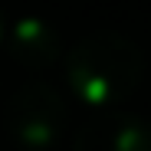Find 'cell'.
<instances>
[{
    "label": "cell",
    "instance_id": "6da1fadb",
    "mask_svg": "<svg viewBox=\"0 0 151 151\" xmlns=\"http://www.w3.org/2000/svg\"><path fill=\"white\" fill-rule=\"evenodd\" d=\"M145 79V53L118 30L86 33L66 53V82L76 102L112 109L122 105Z\"/></svg>",
    "mask_w": 151,
    "mask_h": 151
},
{
    "label": "cell",
    "instance_id": "7a4b0ae2",
    "mask_svg": "<svg viewBox=\"0 0 151 151\" xmlns=\"http://www.w3.org/2000/svg\"><path fill=\"white\" fill-rule=\"evenodd\" d=\"M4 125L27 151H49L69 125V105L49 82H27L7 102Z\"/></svg>",
    "mask_w": 151,
    "mask_h": 151
},
{
    "label": "cell",
    "instance_id": "3957f363",
    "mask_svg": "<svg viewBox=\"0 0 151 151\" xmlns=\"http://www.w3.org/2000/svg\"><path fill=\"white\" fill-rule=\"evenodd\" d=\"M72 151H151V122L132 112H102L76 132Z\"/></svg>",
    "mask_w": 151,
    "mask_h": 151
},
{
    "label": "cell",
    "instance_id": "277c9868",
    "mask_svg": "<svg viewBox=\"0 0 151 151\" xmlns=\"http://www.w3.org/2000/svg\"><path fill=\"white\" fill-rule=\"evenodd\" d=\"M4 46L10 49V56L27 66V69H49L59 56H63V40L56 33V27L43 17H20L17 23L7 27V40Z\"/></svg>",
    "mask_w": 151,
    "mask_h": 151
},
{
    "label": "cell",
    "instance_id": "5b68a950",
    "mask_svg": "<svg viewBox=\"0 0 151 151\" xmlns=\"http://www.w3.org/2000/svg\"><path fill=\"white\" fill-rule=\"evenodd\" d=\"M7 27H10V23H7L4 10H0V46H4V40H7Z\"/></svg>",
    "mask_w": 151,
    "mask_h": 151
}]
</instances>
